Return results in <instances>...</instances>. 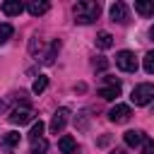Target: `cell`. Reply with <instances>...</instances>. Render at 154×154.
Segmentation results:
<instances>
[{
	"label": "cell",
	"instance_id": "24",
	"mask_svg": "<svg viewBox=\"0 0 154 154\" xmlns=\"http://www.w3.org/2000/svg\"><path fill=\"white\" fill-rule=\"evenodd\" d=\"M75 123L79 125V130H87V118H84V113H79V118H75Z\"/></svg>",
	"mask_w": 154,
	"mask_h": 154
},
{
	"label": "cell",
	"instance_id": "4",
	"mask_svg": "<svg viewBox=\"0 0 154 154\" xmlns=\"http://www.w3.org/2000/svg\"><path fill=\"white\" fill-rule=\"evenodd\" d=\"M130 116H132V111H130V106H128V103H116V106L108 111V120H111V123H116V125L128 123V120H130Z\"/></svg>",
	"mask_w": 154,
	"mask_h": 154
},
{
	"label": "cell",
	"instance_id": "5",
	"mask_svg": "<svg viewBox=\"0 0 154 154\" xmlns=\"http://www.w3.org/2000/svg\"><path fill=\"white\" fill-rule=\"evenodd\" d=\"M31 120H34V111H31L29 106L14 108V111L10 113V123H12V125H26V123H31Z\"/></svg>",
	"mask_w": 154,
	"mask_h": 154
},
{
	"label": "cell",
	"instance_id": "2",
	"mask_svg": "<svg viewBox=\"0 0 154 154\" xmlns=\"http://www.w3.org/2000/svg\"><path fill=\"white\" fill-rule=\"evenodd\" d=\"M152 99H154V84H149V82L137 84V87L132 89V94H130V101H132L135 106H147Z\"/></svg>",
	"mask_w": 154,
	"mask_h": 154
},
{
	"label": "cell",
	"instance_id": "10",
	"mask_svg": "<svg viewBox=\"0 0 154 154\" xmlns=\"http://www.w3.org/2000/svg\"><path fill=\"white\" fill-rule=\"evenodd\" d=\"M123 140H125L128 147H140V144L144 142V132H142V130H128V132L123 135Z\"/></svg>",
	"mask_w": 154,
	"mask_h": 154
},
{
	"label": "cell",
	"instance_id": "16",
	"mask_svg": "<svg viewBox=\"0 0 154 154\" xmlns=\"http://www.w3.org/2000/svg\"><path fill=\"white\" fill-rule=\"evenodd\" d=\"M46 87H48V77H46V75H38V77L34 79V84H31V91H34V94H43Z\"/></svg>",
	"mask_w": 154,
	"mask_h": 154
},
{
	"label": "cell",
	"instance_id": "8",
	"mask_svg": "<svg viewBox=\"0 0 154 154\" xmlns=\"http://www.w3.org/2000/svg\"><path fill=\"white\" fill-rule=\"evenodd\" d=\"M67 116H70V111L63 106V108H58L55 113H53V118H51V130L53 132H60L63 128H65V123H67Z\"/></svg>",
	"mask_w": 154,
	"mask_h": 154
},
{
	"label": "cell",
	"instance_id": "13",
	"mask_svg": "<svg viewBox=\"0 0 154 154\" xmlns=\"http://www.w3.org/2000/svg\"><path fill=\"white\" fill-rule=\"evenodd\" d=\"M26 10H29V14H34V17H41V14H46V12L51 10V2H46V0L29 2V5H26Z\"/></svg>",
	"mask_w": 154,
	"mask_h": 154
},
{
	"label": "cell",
	"instance_id": "27",
	"mask_svg": "<svg viewBox=\"0 0 154 154\" xmlns=\"http://www.w3.org/2000/svg\"><path fill=\"white\" fill-rule=\"evenodd\" d=\"M149 36H152V41H154V24H152V29H149Z\"/></svg>",
	"mask_w": 154,
	"mask_h": 154
},
{
	"label": "cell",
	"instance_id": "3",
	"mask_svg": "<svg viewBox=\"0 0 154 154\" xmlns=\"http://www.w3.org/2000/svg\"><path fill=\"white\" fill-rule=\"evenodd\" d=\"M116 65L123 72H135L137 70V58H135L132 51H118L116 53Z\"/></svg>",
	"mask_w": 154,
	"mask_h": 154
},
{
	"label": "cell",
	"instance_id": "17",
	"mask_svg": "<svg viewBox=\"0 0 154 154\" xmlns=\"http://www.w3.org/2000/svg\"><path fill=\"white\" fill-rule=\"evenodd\" d=\"M12 34H14V26H12V24H7V22L0 24V46H5V43L12 38Z\"/></svg>",
	"mask_w": 154,
	"mask_h": 154
},
{
	"label": "cell",
	"instance_id": "1",
	"mask_svg": "<svg viewBox=\"0 0 154 154\" xmlns=\"http://www.w3.org/2000/svg\"><path fill=\"white\" fill-rule=\"evenodd\" d=\"M72 12H75V22L77 24H91L96 17H99V12H101V5L99 2H77L75 7H72Z\"/></svg>",
	"mask_w": 154,
	"mask_h": 154
},
{
	"label": "cell",
	"instance_id": "25",
	"mask_svg": "<svg viewBox=\"0 0 154 154\" xmlns=\"http://www.w3.org/2000/svg\"><path fill=\"white\" fill-rule=\"evenodd\" d=\"M106 65H108V63H106L103 58H99V60H94V67H96V70H106Z\"/></svg>",
	"mask_w": 154,
	"mask_h": 154
},
{
	"label": "cell",
	"instance_id": "12",
	"mask_svg": "<svg viewBox=\"0 0 154 154\" xmlns=\"http://www.w3.org/2000/svg\"><path fill=\"white\" fill-rule=\"evenodd\" d=\"M135 12L142 14V17H154V0H137Z\"/></svg>",
	"mask_w": 154,
	"mask_h": 154
},
{
	"label": "cell",
	"instance_id": "23",
	"mask_svg": "<svg viewBox=\"0 0 154 154\" xmlns=\"http://www.w3.org/2000/svg\"><path fill=\"white\" fill-rule=\"evenodd\" d=\"M29 51H31V53H38V51H41V41H38V38H31V41H29Z\"/></svg>",
	"mask_w": 154,
	"mask_h": 154
},
{
	"label": "cell",
	"instance_id": "21",
	"mask_svg": "<svg viewBox=\"0 0 154 154\" xmlns=\"http://www.w3.org/2000/svg\"><path fill=\"white\" fill-rule=\"evenodd\" d=\"M144 70H147L149 75H154V51H149V53L144 55Z\"/></svg>",
	"mask_w": 154,
	"mask_h": 154
},
{
	"label": "cell",
	"instance_id": "6",
	"mask_svg": "<svg viewBox=\"0 0 154 154\" xmlns=\"http://www.w3.org/2000/svg\"><path fill=\"white\" fill-rule=\"evenodd\" d=\"M106 87L103 89H99V96L101 99H106V101H111V99H116L118 94H120V82L116 79V77H106Z\"/></svg>",
	"mask_w": 154,
	"mask_h": 154
},
{
	"label": "cell",
	"instance_id": "18",
	"mask_svg": "<svg viewBox=\"0 0 154 154\" xmlns=\"http://www.w3.org/2000/svg\"><path fill=\"white\" fill-rule=\"evenodd\" d=\"M60 51V41H53L51 43V48H48V53L43 55V63L46 65H53V60H55V53Z\"/></svg>",
	"mask_w": 154,
	"mask_h": 154
},
{
	"label": "cell",
	"instance_id": "22",
	"mask_svg": "<svg viewBox=\"0 0 154 154\" xmlns=\"http://www.w3.org/2000/svg\"><path fill=\"white\" fill-rule=\"evenodd\" d=\"M142 154H154V140L144 137V142H142Z\"/></svg>",
	"mask_w": 154,
	"mask_h": 154
},
{
	"label": "cell",
	"instance_id": "20",
	"mask_svg": "<svg viewBox=\"0 0 154 154\" xmlns=\"http://www.w3.org/2000/svg\"><path fill=\"white\" fill-rule=\"evenodd\" d=\"M43 128H46V125H43L41 120H38V123H34V125H31V132H29V140H31V142H34V140H38V137L43 135Z\"/></svg>",
	"mask_w": 154,
	"mask_h": 154
},
{
	"label": "cell",
	"instance_id": "11",
	"mask_svg": "<svg viewBox=\"0 0 154 154\" xmlns=\"http://www.w3.org/2000/svg\"><path fill=\"white\" fill-rule=\"evenodd\" d=\"M58 147H60L63 154H77V142H75L70 135H63V137L58 140Z\"/></svg>",
	"mask_w": 154,
	"mask_h": 154
},
{
	"label": "cell",
	"instance_id": "14",
	"mask_svg": "<svg viewBox=\"0 0 154 154\" xmlns=\"http://www.w3.org/2000/svg\"><path fill=\"white\" fill-rule=\"evenodd\" d=\"M17 144H19V132H7V135L2 137V149H5V152H12Z\"/></svg>",
	"mask_w": 154,
	"mask_h": 154
},
{
	"label": "cell",
	"instance_id": "26",
	"mask_svg": "<svg viewBox=\"0 0 154 154\" xmlns=\"http://www.w3.org/2000/svg\"><path fill=\"white\" fill-rule=\"evenodd\" d=\"M111 154H128V152H125V149H120V147H118V149H113V152H111Z\"/></svg>",
	"mask_w": 154,
	"mask_h": 154
},
{
	"label": "cell",
	"instance_id": "19",
	"mask_svg": "<svg viewBox=\"0 0 154 154\" xmlns=\"http://www.w3.org/2000/svg\"><path fill=\"white\" fill-rule=\"evenodd\" d=\"M46 149H48V142L43 137H38V140L31 142V154H46Z\"/></svg>",
	"mask_w": 154,
	"mask_h": 154
},
{
	"label": "cell",
	"instance_id": "7",
	"mask_svg": "<svg viewBox=\"0 0 154 154\" xmlns=\"http://www.w3.org/2000/svg\"><path fill=\"white\" fill-rule=\"evenodd\" d=\"M108 14H111L113 22L125 24V22H128V5H125V2H113L111 10H108Z\"/></svg>",
	"mask_w": 154,
	"mask_h": 154
},
{
	"label": "cell",
	"instance_id": "15",
	"mask_svg": "<svg viewBox=\"0 0 154 154\" xmlns=\"http://www.w3.org/2000/svg\"><path fill=\"white\" fill-rule=\"evenodd\" d=\"M96 46L103 48V51L111 48V46H113V36H111L108 31H99V34H96Z\"/></svg>",
	"mask_w": 154,
	"mask_h": 154
},
{
	"label": "cell",
	"instance_id": "9",
	"mask_svg": "<svg viewBox=\"0 0 154 154\" xmlns=\"http://www.w3.org/2000/svg\"><path fill=\"white\" fill-rule=\"evenodd\" d=\"M2 12H5L7 17H17V14L24 12V5H22L19 0H5V2H2Z\"/></svg>",
	"mask_w": 154,
	"mask_h": 154
}]
</instances>
